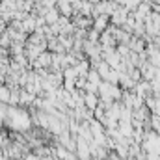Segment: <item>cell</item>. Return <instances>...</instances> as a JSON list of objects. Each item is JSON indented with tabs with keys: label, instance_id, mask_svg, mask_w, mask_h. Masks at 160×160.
I'll return each mask as SVG.
<instances>
[{
	"label": "cell",
	"instance_id": "cell-11",
	"mask_svg": "<svg viewBox=\"0 0 160 160\" xmlns=\"http://www.w3.org/2000/svg\"><path fill=\"white\" fill-rule=\"evenodd\" d=\"M95 71L99 73V77H101V80H106V77H108V73H110V67H108V63H106L104 60H101Z\"/></svg>",
	"mask_w": 160,
	"mask_h": 160
},
{
	"label": "cell",
	"instance_id": "cell-7",
	"mask_svg": "<svg viewBox=\"0 0 160 160\" xmlns=\"http://www.w3.org/2000/svg\"><path fill=\"white\" fill-rule=\"evenodd\" d=\"M21 24H22V32H24V34L30 36V34L36 32V17H34V15H28Z\"/></svg>",
	"mask_w": 160,
	"mask_h": 160
},
{
	"label": "cell",
	"instance_id": "cell-13",
	"mask_svg": "<svg viewBox=\"0 0 160 160\" xmlns=\"http://www.w3.org/2000/svg\"><path fill=\"white\" fill-rule=\"evenodd\" d=\"M11 97V89L6 84H0V102H9Z\"/></svg>",
	"mask_w": 160,
	"mask_h": 160
},
{
	"label": "cell",
	"instance_id": "cell-8",
	"mask_svg": "<svg viewBox=\"0 0 160 160\" xmlns=\"http://www.w3.org/2000/svg\"><path fill=\"white\" fill-rule=\"evenodd\" d=\"M99 45H101V47H118L116 39L112 38V34H110L108 30H104V32L99 36Z\"/></svg>",
	"mask_w": 160,
	"mask_h": 160
},
{
	"label": "cell",
	"instance_id": "cell-14",
	"mask_svg": "<svg viewBox=\"0 0 160 160\" xmlns=\"http://www.w3.org/2000/svg\"><path fill=\"white\" fill-rule=\"evenodd\" d=\"M119 71H116V69H110V73H108V77L104 82H108V84H112V86H118L119 84Z\"/></svg>",
	"mask_w": 160,
	"mask_h": 160
},
{
	"label": "cell",
	"instance_id": "cell-10",
	"mask_svg": "<svg viewBox=\"0 0 160 160\" xmlns=\"http://www.w3.org/2000/svg\"><path fill=\"white\" fill-rule=\"evenodd\" d=\"M43 19L47 22V26H50V24H56V21L60 19V13H58L56 8H52V9H47V13L43 15Z\"/></svg>",
	"mask_w": 160,
	"mask_h": 160
},
{
	"label": "cell",
	"instance_id": "cell-21",
	"mask_svg": "<svg viewBox=\"0 0 160 160\" xmlns=\"http://www.w3.org/2000/svg\"><path fill=\"white\" fill-rule=\"evenodd\" d=\"M97 88H99V86H95V84H91V82H86L84 93H97Z\"/></svg>",
	"mask_w": 160,
	"mask_h": 160
},
{
	"label": "cell",
	"instance_id": "cell-6",
	"mask_svg": "<svg viewBox=\"0 0 160 160\" xmlns=\"http://www.w3.org/2000/svg\"><path fill=\"white\" fill-rule=\"evenodd\" d=\"M84 106L89 112H93L99 106V95L97 93H84Z\"/></svg>",
	"mask_w": 160,
	"mask_h": 160
},
{
	"label": "cell",
	"instance_id": "cell-18",
	"mask_svg": "<svg viewBox=\"0 0 160 160\" xmlns=\"http://www.w3.org/2000/svg\"><path fill=\"white\" fill-rule=\"evenodd\" d=\"M142 0H123V8H127L128 11H134L138 6H140Z\"/></svg>",
	"mask_w": 160,
	"mask_h": 160
},
{
	"label": "cell",
	"instance_id": "cell-9",
	"mask_svg": "<svg viewBox=\"0 0 160 160\" xmlns=\"http://www.w3.org/2000/svg\"><path fill=\"white\" fill-rule=\"evenodd\" d=\"M75 69H77V75H78L80 78H86L91 67H89V62H88V60H80V62H77Z\"/></svg>",
	"mask_w": 160,
	"mask_h": 160
},
{
	"label": "cell",
	"instance_id": "cell-22",
	"mask_svg": "<svg viewBox=\"0 0 160 160\" xmlns=\"http://www.w3.org/2000/svg\"><path fill=\"white\" fill-rule=\"evenodd\" d=\"M110 2H114V4H118V6H123V0H110Z\"/></svg>",
	"mask_w": 160,
	"mask_h": 160
},
{
	"label": "cell",
	"instance_id": "cell-19",
	"mask_svg": "<svg viewBox=\"0 0 160 160\" xmlns=\"http://www.w3.org/2000/svg\"><path fill=\"white\" fill-rule=\"evenodd\" d=\"M62 88L67 91V93H73L77 88H75V80H63V84H62Z\"/></svg>",
	"mask_w": 160,
	"mask_h": 160
},
{
	"label": "cell",
	"instance_id": "cell-15",
	"mask_svg": "<svg viewBox=\"0 0 160 160\" xmlns=\"http://www.w3.org/2000/svg\"><path fill=\"white\" fill-rule=\"evenodd\" d=\"M34 101H36L34 95H30L28 91L21 89V93H19V102H22V104H30V102H34Z\"/></svg>",
	"mask_w": 160,
	"mask_h": 160
},
{
	"label": "cell",
	"instance_id": "cell-2",
	"mask_svg": "<svg viewBox=\"0 0 160 160\" xmlns=\"http://www.w3.org/2000/svg\"><path fill=\"white\" fill-rule=\"evenodd\" d=\"M138 97H142V99H147V97H151L153 95V89H151V82H147V80H140L136 86H134V89H132Z\"/></svg>",
	"mask_w": 160,
	"mask_h": 160
},
{
	"label": "cell",
	"instance_id": "cell-17",
	"mask_svg": "<svg viewBox=\"0 0 160 160\" xmlns=\"http://www.w3.org/2000/svg\"><path fill=\"white\" fill-rule=\"evenodd\" d=\"M86 80H88V82H91V84H95V86H99V84L102 82V80H101V77H99V73H97L95 69H89V73H88Z\"/></svg>",
	"mask_w": 160,
	"mask_h": 160
},
{
	"label": "cell",
	"instance_id": "cell-3",
	"mask_svg": "<svg viewBox=\"0 0 160 160\" xmlns=\"http://www.w3.org/2000/svg\"><path fill=\"white\" fill-rule=\"evenodd\" d=\"M108 26H110V17H108V15H99V17L93 19V26H91V28H93L95 32L102 34Z\"/></svg>",
	"mask_w": 160,
	"mask_h": 160
},
{
	"label": "cell",
	"instance_id": "cell-5",
	"mask_svg": "<svg viewBox=\"0 0 160 160\" xmlns=\"http://www.w3.org/2000/svg\"><path fill=\"white\" fill-rule=\"evenodd\" d=\"M128 50L130 52H136V54H142L143 50H145V41L142 39V38H130V41H128Z\"/></svg>",
	"mask_w": 160,
	"mask_h": 160
},
{
	"label": "cell",
	"instance_id": "cell-23",
	"mask_svg": "<svg viewBox=\"0 0 160 160\" xmlns=\"http://www.w3.org/2000/svg\"><path fill=\"white\" fill-rule=\"evenodd\" d=\"M151 4H157V6H160V0H151Z\"/></svg>",
	"mask_w": 160,
	"mask_h": 160
},
{
	"label": "cell",
	"instance_id": "cell-16",
	"mask_svg": "<svg viewBox=\"0 0 160 160\" xmlns=\"http://www.w3.org/2000/svg\"><path fill=\"white\" fill-rule=\"evenodd\" d=\"M62 77H63V80H75L78 75H77V69L75 67H65L62 71Z\"/></svg>",
	"mask_w": 160,
	"mask_h": 160
},
{
	"label": "cell",
	"instance_id": "cell-4",
	"mask_svg": "<svg viewBox=\"0 0 160 160\" xmlns=\"http://www.w3.org/2000/svg\"><path fill=\"white\" fill-rule=\"evenodd\" d=\"M138 69H140V73H142V80H147V82H153V80H155V71H157V67H153L149 62H143Z\"/></svg>",
	"mask_w": 160,
	"mask_h": 160
},
{
	"label": "cell",
	"instance_id": "cell-1",
	"mask_svg": "<svg viewBox=\"0 0 160 160\" xmlns=\"http://www.w3.org/2000/svg\"><path fill=\"white\" fill-rule=\"evenodd\" d=\"M130 15V11L123 6H118V9L110 15V24L112 26H123V22L127 21V17Z\"/></svg>",
	"mask_w": 160,
	"mask_h": 160
},
{
	"label": "cell",
	"instance_id": "cell-12",
	"mask_svg": "<svg viewBox=\"0 0 160 160\" xmlns=\"http://www.w3.org/2000/svg\"><path fill=\"white\" fill-rule=\"evenodd\" d=\"M78 15H82V17H91V15H93V4H89V2H82ZM91 19H93V17H91Z\"/></svg>",
	"mask_w": 160,
	"mask_h": 160
},
{
	"label": "cell",
	"instance_id": "cell-20",
	"mask_svg": "<svg viewBox=\"0 0 160 160\" xmlns=\"http://www.w3.org/2000/svg\"><path fill=\"white\" fill-rule=\"evenodd\" d=\"M99 36H101V34H99V32H95V30L91 28V30H88V36H86V39L91 41V43H99Z\"/></svg>",
	"mask_w": 160,
	"mask_h": 160
}]
</instances>
